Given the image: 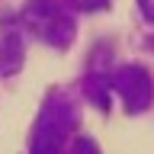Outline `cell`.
Masks as SVG:
<instances>
[{
    "instance_id": "6da1fadb",
    "label": "cell",
    "mask_w": 154,
    "mask_h": 154,
    "mask_svg": "<svg viewBox=\"0 0 154 154\" xmlns=\"http://www.w3.org/2000/svg\"><path fill=\"white\" fill-rule=\"evenodd\" d=\"M23 26L51 48H67L74 38V16L55 0H29L23 7Z\"/></svg>"
},
{
    "instance_id": "52a82bcc",
    "label": "cell",
    "mask_w": 154,
    "mask_h": 154,
    "mask_svg": "<svg viewBox=\"0 0 154 154\" xmlns=\"http://www.w3.org/2000/svg\"><path fill=\"white\" fill-rule=\"evenodd\" d=\"M138 7H141V16L148 23H154V0H138Z\"/></svg>"
},
{
    "instance_id": "3957f363",
    "label": "cell",
    "mask_w": 154,
    "mask_h": 154,
    "mask_svg": "<svg viewBox=\"0 0 154 154\" xmlns=\"http://www.w3.org/2000/svg\"><path fill=\"white\" fill-rule=\"evenodd\" d=\"M109 84L119 96H122V103L128 112H144L154 100V84H151V74L138 64H125L119 67L112 77H109Z\"/></svg>"
},
{
    "instance_id": "277c9868",
    "label": "cell",
    "mask_w": 154,
    "mask_h": 154,
    "mask_svg": "<svg viewBox=\"0 0 154 154\" xmlns=\"http://www.w3.org/2000/svg\"><path fill=\"white\" fill-rule=\"evenodd\" d=\"M23 58H26V48H23V35L16 29L0 35V77H10L23 67Z\"/></svg>"
},
{
    "instance_id": "8992f818",
    "label": "cell",
    "mask_w": 154,
    "mask_h": 154,
    "mask_svg": "<svg viewBox=\"0 0 154 154\" xmlns=\"http://www.w3.org/2000/svg\"><path fill=\"white\" fill-rule=\"evenodd\" d=\"M112 0H71V7L80 10V13H96V10H106Z\"/></svg>"
},
{
    "instance_id": "5b68a950",
    "label": "cell",
    "mask_w": 154,
    "mask_h": 154,
    "mask_svg": "<svg viewBox=\"0 0 154 154\" xmlns=\"http://www.w3.org/2000/svg\"><path fill=\"white\" fill-rule=\"evenodd\" d=\"M67 154H100V148H96V141L90 135H77V138H71V144H67Z\"/></svg>"
},
{
    "instance_id": "7a4b0ae2",
    "label": "cell",
    "mask_w": 154,
    "mask_h": 154,
    "mask_svg": "<svg viewBox=\"0 0 154 154\" xmlns=\"http://www.w3.org/2000/svg\"><path fill=\"white\" fill-rule=\"evenodd\" d=\"M67 132H71V109L64 103H48L35 122L29 154H64Z\"/></svg>"
}]
</instances>
